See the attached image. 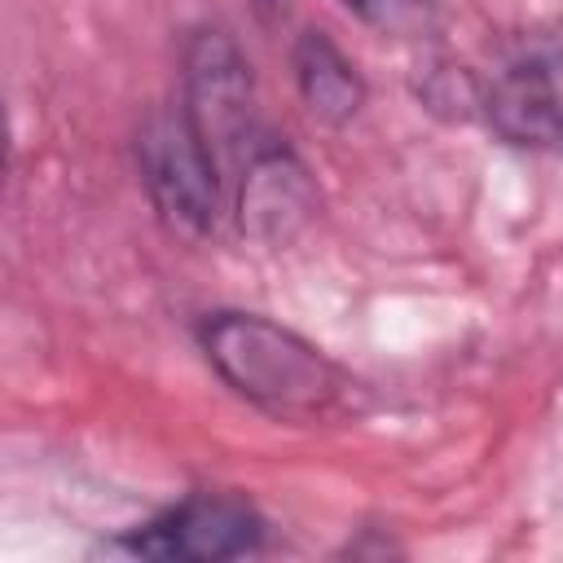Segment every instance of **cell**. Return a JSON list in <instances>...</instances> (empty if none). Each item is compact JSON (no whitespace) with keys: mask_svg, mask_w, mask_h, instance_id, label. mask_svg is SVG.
I'll list each match as a JSON object with an SVG mask.
<instances>
[{"mask_svg":"<svg viewBox=\"0 0 563 563\" xmlns=\"http://www.w3.org/2000/svg\"><path fill=\"white\" fill-rule=\"evenodd\" d=\"M202 352L238 396L277 418H325L352 396L330 356L255 312H216L202 325Z\"/></svg>","mask_w":563,"mask_h":563,"instance_id":"6da1fadb","label":"cell"},{"mask_svg":"<svg viewBox=\"0 0 563 563\" xmlns=\"http://www.w3.org/2000/svg\"><path fill=\"white\" fill-rule=\"evenodd\" d=\"M141 180L154 207L185 233H207L220 211V163L185 110H158L136 136Z\"/></svg>","mask_w":563,"mask_h":563,"instance_id":"7a4b0ae2","label":"cell"},{"mask_svg":"<svg viewBox=\"0 0 563 563\" xmlns=\"http://www.w3.org/2000/svg\"><path fill=\"white\" fill-rule=\"evenodd\" d=\"M493 132L528 150H563V31L519 40L484 88Z\"/></svg>","mask_w":563,"mask_h":563,"instance_id":"3957f363","label":"cell"},{"mask_svg":"<svg viewBox=\"0 0 563 563\" xmlns=\"http://www.w3.org/2000/svg\"><path fill=\"white\" fill-rule=\"evenodd\" d=\"M260 537H264V523L246 501L198 493V497L172 506L167 515H158L154 523H145L141 532H132L128 550L145 554V559L216 563V559L251 554L260 545Z\"/></svg>","mask_w":563,"mask_h":563,"instance_id":"277c9868","label":"cell"},{"mask_svg":"<svg viewBox=\"0 0 563 563\" xmlns=\"http://www.w3.org/2000/svg\"><path fill=\"white\" fill-rule=\"evenodd\" d=\"M185 114L211 145L216 163H220V150H233L255 132L251 75L242 66L238 48L220 31L194 35V44L185 53Z\"/></svg>","mask_w":563,"mask_h":563,"instance_id":"5b68a950","label":"cell"},{"mask_svg":"<svg viewBox=\"0 0 563 563\" xmlns=\"http://www.w3.org/2000/svg\"><path fill=\"white\" fill-rule=\"evenodd\" d=\"M238 211H242V229L251 238H264V242L290 238L312 211L308 172L286 150H255L242 172Z\"/></svg>","mask_w":563,"mask_h":563,"instance_id":"8992f818","label":"cell"},{"mask_svg":"<svg viewBox=\"0 0 563 563\" xmlns=\"http://www.w3.org/2000/svg\"><path fill=\"white\" fill-rule=\"evenodd\" d=\"M295 84H299L308 110L321 123H347L365 101V84H361L356 66L321 31L299 35V44H295Z\"/></svg>","mask_w":563,"mask_h":563,"instance_id":"52a82bcc","label":"cell"},{"mask_svg":"<svg viewBox=\"0 0 563 563\" xmlns=\"http://www.w3.org/2000/svg\"><path fill=\"white\" fill-rule=\"evenodd\" d=\"M347 4H369V0H347Z\"/></svg>","mask_w":563,"mask_h":563,"instance_id":"ba28073f","label":"cell"}]
</instances>
